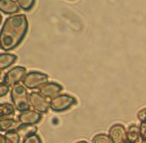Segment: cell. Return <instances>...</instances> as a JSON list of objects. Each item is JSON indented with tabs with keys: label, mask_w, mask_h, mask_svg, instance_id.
Here are the masks:
<instances>
[{
	"label": "cell",
	"mask_w": 146,
	"mask_h": 143,
	"mask_svg": "<svg viewBox=\"0 0 146 143\" xmlns=\"http://www.w3.org/2000/svg\"><path fill=\"white\" fill-rule=\"evenodd\" d=\"M75 143H89L88 141H86V140H80V141H77Z\"/></svg>",
	"instance_id": "obj_23"
},
{
	"label": "cell",
	"mask_w": 146,
	"mask_h": 143,
	"mask_svg": "<svg viewBox=\"0 0 146 143\" xmlns=\"http://www.w3.org/2000/svg\"><path fill=\"white\" fill-rule=\"evenodd\" d=\"M63 88L56 82H48L39 89V93L46 98H54L60 95Z\"/></svg>",
	"instance_id": "obj_8"
},
{
	"label": "cell",
	"mask_w": 146,
	"mask_h": 143,
	"mask_svg": "<svg viewBox=\"0 0 146 143\" xmlns=\"http://www.w3.org/2000/svg\"><path fill=\"white\" fill-rule=\"evenodd\" d=\"M139 130L141 137H142L143 141H144V140H146V122H140Z\"/></svg>",
	"instance_id": "obj_21"
},
{
	"label": "cell",
	"mask_w": 146,
	"mask_h": 143,
	"mask_svg": "<svg viewBox=\"0 0 146 143\" xmlns=\"http://www.w3.org/2000/svg\"><path fill=\"white\" fill-rule=\"evenodd\" d=\"M92 143H113V141L106 133H98L93 137Z\"/></svg>",
	"instance_id": "obj_17"
},
{
	"label": "cell",
	"mask_w": 146,
	"mask_h": 143,
	"mask_svg": "<svg viewBox=\"0 0 146 143\" xmlns=\"http://www.w3.org/2000/svg\"><path fill=\"white\" fill-rule=\"evenodd\" d=\"M49 76L46 73L40 71H29L27 72L23 80V85L29 90L40 89L43 85L48 83Z\"/></svg>",
	"instance_id": "obj_3"
},
{
	"label": "cell",
	"mask_w": 146,
	"mask_h": 143,
	"mask_svg": "<svg viewBox=\"0 0 146 143\" xmlns=\"http://www.w3.org/2000/svg\"><path fill=\"white\" fill-rule=\"evenodd\" d=\"M22 143H42V139L38 134H34L23 139Z\"/></svg>",
	"instance_id": "obj_19"
},
{
	"label": "cell",
	"mask_w": 146,
	"mask_h": 143,
	"mask_svg": "<svg viewBox=\"0 0 146 143\" xmlns=\"http://www.w3.org/2000/svg\"><path fill=\"white\" fill-rule=\"evenodd\" d=\"M143 143H146V140H144V141H143Z\"/></svg>",
	"instance_id": "obj_24"
},
{
	"label": "cell",
	"mask_w": 146,
	"mask_h": 143,
	"mask_svg": "<svg viewBox=\"0 0 146 143\" xmlns=\"http://www.w3.org/2000/svg\"><path fill=\"white\" fill-rule=\"evenodd\" d=\"M5 143H21V136L16 128H12L3 134Z\"/></svg>",
	"instance_id": "obj_15"
},
{
	"label": "cell",
	"mask_w": 146,
	"mask_h": 143,
	"mask_svg": "<svg viewBox=\"0 0 146 143\" xmlns=\"http://www.w3.org/2000/svg\"><path fill=\"white\" fill-rule=\"evenodd\" d=\"M27 75V68L23 66H15L5 73L4 80L2 82L6 84L8 87L13 88L14 86L18 85L21 81L23 82L25 76Z\"/></svg>",
	"instance_id": "obj_5"
},
{
	"label": "cell",
	"mask_w": 146,
	"mask_h": 143,
	"mask_svg": "<svg viewBox=\"0 0 146 143\" xmlns=\"http://www.w3.org/2000/svg\"><path fill=\"white\" fill-rule=\"evenodd\" d=\"M15 106L11 103H1L0 104V117L1 118H12L15 116Z\"/></svg>",
	"instance_id": "obj_14"
},
{
	"label": "cell",
	"mask_w": 146,
	"mask_h": 143,
	"mask_svg": "<svg viewBox=\"0 0 146 143\" xmlns=\"http://www.w3.org/2000/svg\"><path fill=\"white\" fill-rule=\"evenodd\" d=\"M30 106L40 114H47L50 109V102L39 92H31L29 93Z\"/></svg>",
	"instance_id": "obj_6"
},
{
	"label": "cell",
	"mask_w": 146,
	"mask_h": 143,
	"mask_svg": "<svg viewBox=\"0 0 146 143\" xmlns=\"http://www.w3.org/2000/svg\"><path fill=\"white\" fill-rule=\"evenodd\" d=\"M77 103L76 98L67 93H60L50 100V109L54 112H63Z\"/></svg>",
	"instance_id": "obj_4"
},
{
	"label": "cell",
	"mask_w": 146,
	"mask_h": 143,
	"mask_svg": "<svg viewBox=\"0 0 146 143\" xmlns=\"http://www.w3.org/2000/svg\"><path fill=\"white\" fill-rule=\"evenodd\" d=\"M0 10L6 15H17L20 11V5L16 0H2L0 2Z\"/></svg>",
	"instance_id": "obj_10"
},
{
	"label": "cell",
	"mask_w": 146,
	"mask_h": 143,
	"mask_svg": "<svg viewBox=\"0 0 146 143\" xmlns=\"http://www.w3.org/2000/svg\"><path fill=\"white\" fill-rule=\"evenodd\" d=\"M137 119L140 122H146V107L137 112Z\"/></svg>",
	"instance_id": "obj_22"
},
{
	"label": "cell",
	"mask_w": 146,
	"mask_h": 143,
	"mask_svg": "<svg viewBox=\"0 0 146 143\" xmlns=\"http://www.w3.org/2000/svg\"><path fill=\"white\" fill-rule=\"evenodd\" d=\"M17 58L18 57L14 54L2 53L0 55V69H1V71L10 67L13 63L17 62Z\"/></svg>",
	"instance_id": "obj_13"
},
{
	"label": "cell",
	"mask_w": 146,
	"mask_h": 143,
	"mask_svg": "<svg viewBox=\"0 0 146 143\" xmlns=\"http://www.w3.org/2000/svg\"><path fill=\"white\" fill-rule=\"evenodd\" d=\"M17 1L20 5V8L25 11H30L36 3L34 0H17Z\"/></svg>",
	"instance_id": "obj_18"
},
{
	"label": "cell",
	"mask_w": 146,
	"mask_h": 143,
	"mask_svg": "<svg viewBox=\"0 0 146 143\" xmlns=\"http://www.w3.org/2000/svg\"><path fill=\"white\" fill-rule=\"evenodd\" d=\"M16 130L23 139L37 134V132H38V128L36 125H27V124H19Z\"/></svg>",
	"instance_id": "obj_12"
},
{
	"label": "cell",
	"mask_w": 146,
	"mask_h": 143,
	"mask_svg": "<svg viewBox=\"0 0 146 143\" xmlns=\"http://www.w3.org/2000/svg\"><path fill=\"white\" fill-rule=\"evenodd\" d=\"M113 143H127V128L122 124H114L108 130Z\"/></svg>",
	"instance_id": "obj_7"
},
{
	"label": "cell",
	"mask_w": 146,
	"mask_h": 143,
	"mask_svg": "<svg viewBox=\"0 0 146 143\" xmlns=\"http://www.w3.org/2000/svg\"><path fill=\"white\" fill-rule=\"evenodd\" d=\"M28 31V21L25 14L7 18L1 27L0 46L5 52L16 49L25 39Z\"/></svg>",
	"instance_id": "obj_1"
},
{
	"label": "cell",
	"mask_w": 146,
	"mask_h": 143,
	"mask_svg": "<svg viewBox=\"0 0 146 143\" xmlns=\"http://www.w3.org/2000/svg\"><path fill=\"white\" fill-rule=\"evenodd\" d=\"M127 143H143L139 126L131 125L127 128Z\"/></svg>",
	"instance_id": "obj_11"
},
{
	"label": "cell",
	"mask_w": 146,
	"mask_h": 143,
	"mask_svg": "<svg viewBox=\"0 0 146 143\" xmlns=\"http://www.w3.org/2000/svg\"><path fill=\"white\" fill-rule=\"evenodd\" d=\"M8 92H9V87L4 82H1V84H0V97H5L7 93H8Z\"/></svg>",
	"instance_id": "obj_20"
},
{
	"label": "cell",
	"mask_w": 146,
	"mask_h": 143,
	"mask_svg": "<svg viewBox=\"0 0 146 143\" xmlns=\"http://www.w3.org/2000/svg\"><path fill=\"white\" fill-rule=\"evenodd\" d=\"M11 99L13 105L15 106L16 110L20 112L29 110L30 102H29V95H28L27 88L22 84L14 86L11 88Z\"/></svg>",
	"instance_id": "obj_2"
},
{
	"label": "cell",
	"mask_w": 146,
	"mask_h": 143,
	"mask_svg": "<svg viewBox=\"0 0 146 143\" xmlns=\"http://www.w3.org/2000/svg\"><path fill=\"white\" fill-rule=\"evenodd\" d=\"M16 123V121L13 118H1L0 119V128H1V132H8V130H12V126H14V124Z\"/></svg>",
	"instance_id": "obj_16"
},
{
	"label": "cell",
	"mask_w": 146,
	"mask_h": 143,
	"mask_svg": "<svg viewBox=\"0 0 146 143\" xmlns=\"http://www.w3.org/2000/svg\"><path fill=\"white\" fill-rule=\"evenodd\" d=\"M18 120L20 124H27V125H36L42 120V114L38 113L35 110H27L21 112Z\"/></svg>",
	"instance_id": "obj_9"
}]
</instances>
